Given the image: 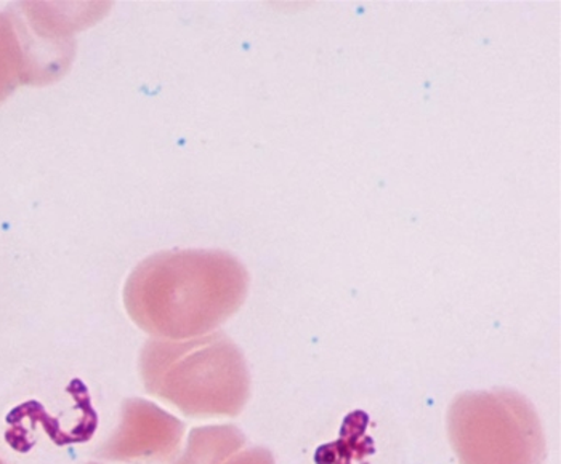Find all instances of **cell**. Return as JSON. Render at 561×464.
Returning a JSON list of instances; mask_svg holds the SVG:
<instances>
[{
	"label": "cell",
	"mask_w": 561,
	"mask_h": 464,
	"mask_svg": "<svg viewBox=\"0 0 561 464\" xmlns=\"http://www.w3.org/2000/svg\"><path fill=\"white\" fill-rule=\"evenodd\" d=\"M20 85H30V68L12 13H0V103Z\"/></svg>",
	"instance_id": "3957f363"
},
{
	"label": "cell",
	"mask_w": 561,
	"mask_h": 464,
	"mask_svg": "<svg viewBox=\"0 0 561 464\" xmlns=\"http://www.w3.org/2000/svg\"><path fill=\"white\" fill-rule=\"evenodd\" d=\"M459 464H543L547 446L538 411L511 390L459 394L448 411Z\"/></svg>",
	"instance_id": "6da1fadb"
},
{
	"label": "cell",
	"mask_w": 561,
	"mask_h": 464,
	"mask_svg": "<svg viewBox=\"0 0 561 464\" xmlns=\"http://www.w3.org/2000/svg\"><path fill=\"white\" fill-rule=\"evenodd\" d=\"M248 289V272L234 256L218 251L162 252L145 259L129 280L135 297L168 298L193 327L230 316Z\"/></svg>",
	"instance_id": "7a4b0ae2"
}]
</instances>
